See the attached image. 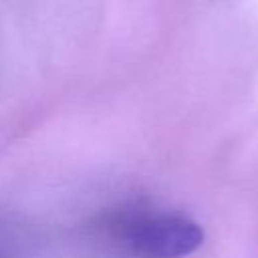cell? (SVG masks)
Segmentation results:
<instances>
[{
    "instance_id": "1",
    "label": "cell",
    "mask_w": 258,
    "mask_h": 258,
    "mask_svg": "<svg viewBox=\"0 0 258 258\" xmlns=\"http://www.w3.org/2000/svg\"><path fill=\"white\" fill-rule=\"evenodd\" d=\"M111 236L131 258H185L204 242L202 226L175 212H121Z\"/></svg>"
}]
</instances>
